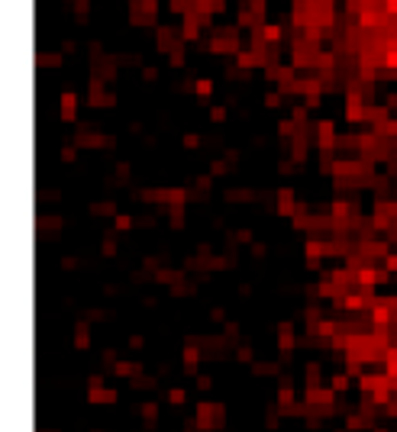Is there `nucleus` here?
I'll return each mask as SVG.
<instances>
[{
    "mask_svg": "<svg viewBox=\"0 0 397 432\" xmlns=\"http://www.w3.org/2000/svg\"><path fill=\"white\" fill-rule=\"evenodd\" d=\"M46 432H55V429H46Z\"/></svg>",
    "mask_w": 397,
    "mask_h": 432,
    "instance_id": "obj_32",
    "label": "nucleus"
},
{
    "mask_svg": "<svg viewBox=\"0 0 397 432\" xmlns=\"http://www.w3.org/2000/svg\"><path fill=\"white\" fill-rule=\"evenodd\" d=\"M226 422V407H220V403H197V429H220Z\"/></svg>",
    "mask_w": 397,
    "mask_h": 432,
    "instance_id": "obj_1",
    "label": "nucleus"
},
{
    "mask_svg": "<svg viewBox=\"0 0 397 432\" xmlns=\"http://www.w3.org/2000/svg\"><path fill=\"white\" fill-rule=\"evenodd\" d=\"M265 426H268V429L278 426V416H275V413H268V416H265Z\"/></svg>",
    "mask_w": 397,
    "mask_h": 432,
    "instance_id": "obj_25",
    "label": "nucleus"
},
{
    "mask_svg": "<svg viewBox=\"0 0 397 432\" xmlns=\"http://www.w3.org/2000/svg\"><path fill=\"white\" fill-rule=\"evenodd\" d=\"M39 226H46V235H52L55 226H58V219H39Z\"/></svg>",
    "mask_w": 397,
    "mask_h": 432,
    "instance_id": "obj_21",
    "label": "nucleus"
},
{
    "mask_svg": "<svg viewBox=\"0 0 397 432\" xmlns=\"http://www.w3.org/2000/svg\"><path fill=\"white\" fill-rule=\"evenodd\" d=\"M378 377H381V374H358V387H362V394L372 397V394H375V387H378Z\"/></svg>",
    "mask_w": 397,
    "mask_h": 432,
    "instance_id": "obj_10",
    "label": "nucleus"
},
{
    "mask_svg": "<svg viewBox=\"0 0 397 432\" xmlns=\"http://www.w3.org/2000/svg\"><path fill=\"white\" fill-rule=\"evenodd\" d=\"M91 345V329H87V323H78L75 329V348H87Z\"/></svg>",
    "mask_w": 397,
    "mask_h": 432,
    "instance_id": "obj_9",
    "label": "nucleus"
},
{
    "mask_svg": "<svg viewBox=\"0 0 397 432\" xmlns=\"http://www.w3.org/2000/svg\"><path fill=\"white\" fill-rule=\"evenodd\" d=\"M387 271H397V255H387Z\"/></svg>",
    "mask_w": 397,
    "mask_h": 432,
    "instance_id": "obj_28",
    "label": "nucleus"
},
{
    "mask_svg": "<svg viewBox=\"0 0 397 432\" xmlns=\"http://www.w3.org/2000/svg\"><path fill=\"white\" fill-rule=\"evenodd\" d=\"M313 384H320V365L316 361L307 365V387H313Z\"/></svg>",
    "mask_w": 397,
    "mask_h": 432,
    "instance_id": "obj_14",
    "label": "nucleus"
},
{
    "mask_svg": "<svg viewBox=\"0 0 397 432\" xmlns=\"http://www.w3.org/2000/svg\"><path fill=\"white\" fill-rule=\"evenodd\" d=\"M158 281H162V284H178L181 271H158Z\"/></svg>",
    "mask_w": 397,
    "mask_h": 432,
    "instance_id": "obj_16",
    "label": "nucleus"
},
{
    "mask_svg": "<svg viewBox=\"0 0 397 432\" xmlns=\"http://www.w3.org/2000/svg\"><path fill=\"white\" fill-rule=\"evenodd\" d=\"M168 400H171V403H184V390H181V387H174V390H168Z\"/></svg>",
    "mask_w": 397,
    "mask_h": 432,
    "instance_id": "obj_20",
    "label": "nucleus"
},
{
    "mask_svg": "<svg viewBox=\"0 0 397 432\" xmlns=\"http://www.w3.org/2000/svg\"><path fill=\"white\" fill-rule=\"evenodd\" d=\"M278 36H281L278 26H265V39H268V42H278Z\"/></svg>",
    "mask_w": 397,
    "mask_h": 432,
    "instance_id": "obj_18",
    "label": "nucleus"
},
{
    "mask_svg": "<svg viewBox=\"0 0 397 432\" xmlns=\"http://www.w3.org/2000/svg\"><path fill=\"white\" fill-rule=\"evenodd\" d=\"M139 410H142V419H146V422H155V419H158V407H155V403H142Z\"/></svg>",
    "mask_w": 397,
    "mask_h": 432,
    "instance_id": "obj_15",
    "label": "nucleus"
},
{
    "mask_svg": "<svg viewBox=\"0 0 397 432\" xmlns=\"http://www.w3.org/2000/svg\"><path fill=\"white\" fill-rule=\"evenodd\" d=\"M87 400L91 403H113L117 400V390H110V387H103V384H91L87 387Z\"/></svg>",
    "mask_w": 397,
    "mask_h": 432,
    "instance_id": "obj_3",
    "label": "nucleus"
},
{
    "mask_svg": "<svg viewBox=\"0 0 397 432\" xmlns=\"http://www.w3.org/2000/svg\"><path fill=\"white\" fill-rule=\"evenodd\" d=\"M210 316H213V323H223V320H226V313H223V310H213Z\"/></svg>",
    "mask_w": 397,
    "mask_h": 432,
    "instance_id": "obj_29",
    "label": "nucleus"
},
{
    "mask_svg": "<svg viewBox=\"0 0 397 432\" xmlns=\"http://www.w3.org/2000/svg\"><path fill=\"white\" fill-rule=\"evenodd\" d=\"M223 120H226V110L216 107V110H213V123H223Z\"/></svg>",
    "mask_w": 397,
    "mask_h": 432,
    "instance_id": "obj_27",
    "label": "nucleus"
},
{
    "mask_svg": "<svg viewBox=\"0 0 397 432\" xmlns=\"http://www.w3.org/2000/svg\"><path fill=\"white\" fill-rule=\"evenodd\" d=\"M184 145L194 148V145H200V139H197V136H184Z\"/></svg>",
    "mask_w": 397,
    "mask_h": 432,
    "instance_id": "obj_26",
    "label": "nucleus"
},
{
    "mask_svg": "<svg viewBox=\"0 0 397 432\" xmlns=\"http://www.w3.org/2000/svg\"><path fill=\"white\" fill-rule=\"evenodd\" d=\"M372 432H387V429H381V426H378V429H372Z\"/></svg>",
    "mask_w": 397,
    "mask_h": 432,
    "instance_id": "obj_31",
    "label": "nucleus"
},
{
    "mask_svg": "<svg viewBox=\"0 0 397 432\" xmlns=\"http://www.w3.org/2000/svg\"><path fill=\"white\" fill-rule=\"evenodd\" d=\"M75 155H78L75 145H65V148H61V162H75Z\"/></svg>",
    "mask_w": 397,
    "mask_h": 432,
    "instance_id": "obj_19",
    "label": "nucleus"
},
{
    "mask_svg": "<svg viewBox=\"0 0 397 432\" xmlns=\"http://www.w3.org/2000/svg\"><path fill=\"white\" fill-rule=\"evenodd\" d=\"M278 345H281V351H291V348L297 345L294 326H291V323H281V326H278Z\"/></svg>",
    "mask_w": 397,
    "mask_h": 432,
    "instance_id": "obj_4",
    "label": "nucleus"
},
{
    "mask_svg": "<svg viewBox=\"0 0 397 432\" xmlns=\"http://www.w3.org/2000/svg\"><path fill=\"white\" fill-rule=\"evenodd\" d=\"M103 255H117V245H113V239L103 242Z\"/></svg>",
    "mask_w": 397,
    "mask_h": 432,
    "instance_id": "obj_24",
    "label": "nucleus"
},
{
    "mask_svg": "<svg viewBox=\"0 0 397 432\" xmlns=\"http://www.w3.org/2000/svg\"><path fill=\"white\" fill-rule=\"evenodd\" d=\"M113 371H117L120 377H129V374L139 371V365H132V361H117V365H113Z\"/></svg>",
    "mask_w": 397,
    "mask_h": 432,
    "instance_id": "obj_12",
    "label": "nucleus"
},
{
    "mask_svg": "<svg viewBox=\"0 0 397 432\" xmlns=\"http://www.w3.org/2000/svg\"><path fill=\"white\" fill-rule=\"evenodd\" d=\"M316 142H320L323 152L333 148V123H320V129H316Z\"/></svg>",
    "mask_w": 397,
    "mask_h": 432,
    "instance_id": "obj_6",
    "label": "nucleus"
},
{
    "mask_svg": "<svg viewBox=\"0 0 397 432\" xmlns=\"http://www.w3.org/2000/svg\"><path fill=\"white\" fill-rule=\"evenodd\" d=\"M278 213H294V190H278Z\"/></svg>",
    "mask_w": 397,
    "mask_h": 432,
    "instance_id": "obj_7",
    "label": "nucleus"
},
{
    "mask_svg": "<svg viewBox=\"0 0 397 432\" xmlns=\"http://www.w3.org/2000/svg\"><path fill=\"white\" fill-rule=\"evenodd\" d=\"M200 358H204V355H200V348L194 345V342H188V348H184V371L194 374V371H197V365H200Z\"/></svg>",
    "mask_w": 397,
    "mask_h": 432,
    "instance_id": "obj_5",
    "label": "nucleus"
},
{
    "mask_svg": "<svg viewBox=\"0 0 397 432\" xmlns=\"http://www.w3.org/2000/svg\"><path fill=\"white\" fill-rule=\"evenodd\" d=\"M239 361L242 365H252V348H239Z\"/></svg>",
    "mask_w": 397,
    "mask_h": 432,
    "instance_id": "obj_23",
    "label": "nucleus"
},
{
    "mask_svg": "<svg viewBox=\"0 0 397 432\" xmlns=\"http://www.w3.org/2000/svg\"><path fill=\"white\" fill-rule=\"evenodd\" d=\"M316 332H320V336H333V332H336V323H326L323 320L320 326H316Z\"/></svg>",
    "mask_w": 397,
    "mask_h": 432,
    "instance_id": "obj_17",
    "label": "nucleus"
},
{
    "mask_svg": "<svg viewBox=\"0 0 397 432\" xmlns=\"http://www.w3.org/2000/svg\"><path fill=\"white\" fill-rule=\"evenodd\" d=\"M333 387H320V384H313V387H307L304 390V403L307 407H313L316 413H323V416H330V407H333Z\"/></svg>",
    "mask_w": 397,
    "mask_h": 432,
    "instance_id": "obj_2",
    "label": "nucleus"
},
{
    "mask_svg": "<svg viewBox=\"0 0 397 432\" xmlns=\"http://www.w3.org/2000/svg\"><path fill=\"white\" fill-rule=\"evenodd\" d=\"M349 377H352V374H336V377H333V381H330V387H333V390H336V394L349 390Z\"/></svg>",
    "mask_w": 397,
    "mask_h": 432,
    "instance_id": "obj_13",
    "label": "nucleus"
},
{
    "mask_svg": "<svg viewBox=\"0 0 397 432\" xmlns=\"http://www.w3.org/2000/svg\"><path fill=\"white\" fill-rule=\"evenodd\" d=\"M346 116L349 120H362V103H358V97H349V103H346Z\"/></svg>",
    "mask_w": 397,
    "mask_h": 432,
    "instance_id": "obj_11",
    "label": "nucleus"
},
{
    "mask_svg": "<svg viewBox=\"0 0 397 432\" xmlns=\"http://www.w3.org/2000/svg\"><path fill=\"white\" fill-rule=\"evenodd\" d=\"M129 226H132V219H129V216H117V229H120V232H126Z\"/></svg>",
    "mask_w": 397,
    "mask_h": 432,
    "instance_id": "obj_22",
    "label": "nucleus"
},
{
    "mask_svg": "<svg viewBox=\"0 0 397 432\" xmlns=\"http://www.w3.org/2000/svg\"><path fill=\"white\" fill-rule=\"evenodd\" d=\"M75 107H78V97L61 94V120H75Z\"/></svg>",
    "mask_w": 397,
    "mask_h": 432,
    "instance_id": "obj_8",
    "label": "nucleus"
},
{
    "mask_svg": "<svg viewBox=\"0 0 397 432\" xmlns=\"http://www.w3.org/2000/svg\"><path fill=\"white\" fill-rule=\"evenodd\" d=\"M197 91L207 97V94H210V81H200V84H197Z\"/></svg>",
    "mask_w": 397,
    "mask_h": 432,
    "instance_id": "obj_30",
    "label": "nucleus"
}]
</instances>
